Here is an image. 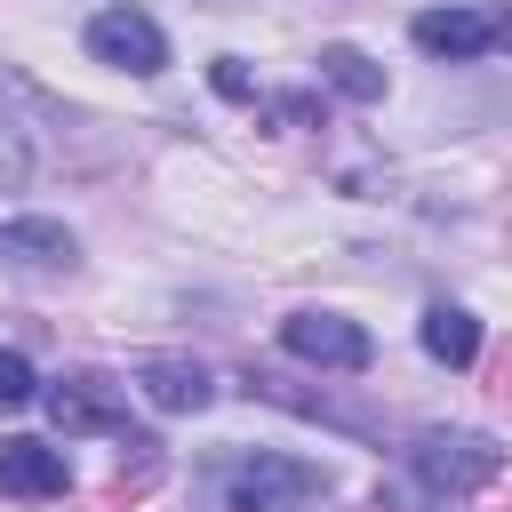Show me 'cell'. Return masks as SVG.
Instances as JSON below:
<instances>
[{"mask_svg":"<svg viewBox=\"0 0 512 512\" xmlns=\"http://www.w3.org/2000/svg\"><path fill=\"white\" fill-rule=\"evenodd\" d=\"M32 400H40V376H32V360L0 344V416H16V408H32Z\"/></svg>","mask_w":512,"mask_h":512,"instance_id":"12","label":"cell"},{"mask_svg":"<svg viewBox=\"0 0 512 512\" xmlns=\"http://www.w3.org/2000/svg\"><path fill=\"white\" fill-rule=\"evenodd\" d=\"M416 336H424V352H432L440 368H472V360H480V320H472L464 304H432Z\"/></svg>","mask_w":512,"mask_h":512,"instance_id":"10","label":"cell"},{"mask_svg":"<svg viewBox=\"0 0 512 512\" xmlns=\"http://www.w3.org/2000/svg\"><path fill=\"white\" fill-rule=\"evenodd\" d=\"M408 472H416L432 496H472V488H488V480L504 472V448H496L488 432H416Z\"/></svg>","mask_w":512,"mask_h":512,"instance_id":"2","label":"cell"},{"mask_svg":"<svg viewBox=\"0 0 512 512\" xmlns=\"http://www.w3.org/2000/svg\"><path fill=\"white\" fill-rule=\"evenodd\" d=\"M328 496V472L312 456H280V448H256L240 464H224V504L232 512H312Z\"/></svg>","mask_w":512,"mask_h":512,"instance_id":"1","label":"cell"},{"mask_svg":"<svg viewBox=\"0 0 512 512\" xmlns=\"http://www.w3.org/2000/svg\"><path fill=\"white\" fill-rule=\"evenodd\" d=\"M0 256H16V264H32V272H64V264L80 256V240H72L56 216H16V224H0Z\"/></svg>","mask_w":512,"mask_h":512,"instance_id":"9","label":"cell"},{"mask_svg":"<svg viewBox=\"0 0 512 512\" xmlns=\"http://www.w3.org/2000/svg\"><path fill=\"white\" fill-rule=\"evenodd\" d=\"M136 384H144V400H152V408H168V416H200V408L216 400V376H208L200 360H176V352L144 360V368H136Z\"/></svg>","mask_w":512,"mask_h":512,"instance_id":"8","label":"cell"},{"mask_svg":"<svg viewBox=\"0 0 512 512\" xmlns=\"http://www.w3.org/2000/svg\"><path fill=\"white\" fill-rule=\"evenodd\" d=\"M216 96H232V104H256V80H248V64H240V56H216Z\"/></svg>","mask_w":512,"mask_h":512,"instance_id":"13","label":"cell"},{"mask_svg":"<svg viewBox=\"0 0 512 512\" xmlns=\"http://www.w3.org/2000/svg\"><path fill=\"white\" fill-rule=\"evenodd\" d=\"M496 48H512V0L496 8Z\"/></svg>","mask_w":512,"mask_h":512,"instance_id":"14","label":"cell"},{"mask_svg":"<svg viewBox=\"0 0 512 512\" xmlns=\"http://www.w3.org/2000/svg\"><path fill=\"white\" fill-rule=\"evenodd\" d=\"M408 32H416V48H424V56H448V64H464V56H488V48H496V16H480V8H424Z\"/></svg>","mask_w":512,"mask_h":512,"instance_id":"7","label":"cell"},{"mask_svg":"<svg viewBox=\"0 0 512 512\" xmlns=\"http://www.w3.org/2000/svg\"><path fill=\"white\" fill-rule=\"evenodd\" d=\"M88 56L112 64V72L152 80V72L168 64V32H160L144 8H104V16H88Z\"/></svg>","mask_w":512,"mask_h":512,"instance_id":"5","label":"cell"},{"mask_svg":"<svg viewBox=\"0 0 512 512\" xmlns=\"http://www.w3.org/2000/svg\"><path fill=\"white\" fill-rule=\"evenodd\" d=\"M320 80H336L352 104H376L384 96V64H368L352 40H336V48H320Z\"/></svg>","mask_w":512,"mask_h":512,"instance_id":"11","label":"cell"},{"mask_svg":"<svg viewBox=\"0 0 512 512\" xmlns=\"http://www.w3.org/2000/svg\"><path fill=\"white\" fill-rule=\"evenodd\" d=\"M64 488H72L64 448H48V440H0V496L48 504V496H64Z\"/></svg>","mask_w":512,"mask_h":512,"instance_id":"6","label":"cell"},{"mask_svg":"<svg viewBox=\"0 0 512 512\" xmlns=\"http://www.w3.org/2000/svg\"><path fill=\"white\" fill-rule=\"evenodd\" d=\"M40 400H48V424H56V432H112V440H128V448H152V440L128 424V400H120L112 376H88V368H80V376H56Z\"/></svg>","mask_w":512,"mask_h":512,"instance_id":"4","label":"cell"},{"mask_svg":"<svg viewBox=\"0 0 512 512\" xmlns=\"http://www.w3.org/2000/svg\"><path fill=\"white\" fill-rule=\"evenodd\" d=\"M280 344H288V360L328 368V376H360V368L376 360L368 328H360V320H344V312H320V304L288 312V320H280Z\"/></svg>","mask_w":512,"mask_h":512,"instance_id":"3","label":"cell"}]
</instances>
